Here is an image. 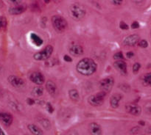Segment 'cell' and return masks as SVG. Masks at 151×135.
Segmentation results:
<instances>
[{
    "mask_svg": "<svg viewBox=\"0 0 151 135\" xmlns=\"http://www.w3.org/2000/svg\"><path fill=\"white\" fill-rule=\"evenodd\" d=\"M134 53L133 52V51H128V52L126 53L127 58L131 59V58H132V57H134Z\"/></svg>",
    "mask_w": 151,
    "mask_h": 135,
    "instance_id": "obj_33",
    "label": "cell"
},
{
    "mask_svg": "<svg viewBox=\"0 0 151 135\" xmlns=\"http://www.w3.org/2000/svg\"><path fill=\"white\" fill-rule=\"evenodd\" d=\"M76 70L80 74L83 76H91L97 70V64L90 58H83L78 62Z\"/></svg>",
    "mask_w": 151,
    "mask_h": 135,
    "instance_id": "obj_1",
    "label": "cell"
},
{
    "mask_svg": "<svg viewBox=\"0 0 151 135\" xmlns=\"http://www.w3.org/2000/svg\"><path fill=\"white\" fill-rule=\"evenodd\" d=\"M0 120L6 126H9L11 125L13 122V117L9 113L1 112L0 113Z\"/></svg>",
    "mask_w": 151,
    "mask_h": 135,
    "instance_id": "obj_12",
    "label": "cell"
},
{
    "mask_svg": "<svg viewBox=\"0 0 151 135\" xmlns=\"http://www.w3.org/2000/svg\"><path fill=\"white\" fill-rule=\"evenodd\" d=\"M69 96L72 101L77 102L80 99V95L76 89H72L69 91Z\"/></svg>",
    "mask_w": 151,
    "mask_h": 135,
    "instance_id": "obj_20",
    "label": "cell"
},
{
    "mask_svg": "<svg viewBox=\"0 0 151 135\" xmlns=\"http://www.w3.org/2000/svg\"><path fill=\"white\" fill-rule=\"evenodd\" d=\"M51 21L53 27H54V29L57 32H62L66 30V28H67L68 23L65 20L64 18H63L60 16H58V15L53 16L52 17Z\"/></svg>",
    "mask_w": 151,
    "mask_h": 135,
    "instance_id": "obj_3",
    "label": "cell"
},
{
    "mask_svg": "<svg viewBox=\"0 0 151 135\" xmlns=\"http://www.w3.org/2000/svg\"><path fill=\"white\" fill-rule=\"evenodd\" d=\"M125 109L129 114L134 116H139L142 112V109L139 106L134 104H128L125 106Z\"/></svg>",
    "mask_w": 151,
    "mask_h": 135,
    "instance_id": "obj_9",
    "label": "cell"
},
{
    "mask_svg": "<svg viewBox=\"0 0 151 135\" xmlns=\"http://www.w3.org/2000/svg\"><path fill=\"white\" fill-rule=\"evenodd\" d=\"M0 135H5V134H4V132H3V131L1 130V128H0Z\"/></svg>",
    "mask_w": 151,
    "mask_h": 135,
    "instance_id": "obj_37",
    "label": "cell"
},
{
    "mask_svg": "<svg viewBox=\"0 0 151 135\" xmlns=\"http://www.w3.org/2000/svg\"><path fill=\"white\" fill-rule=\"evenodd\" d=\"M69 52L75 57H78L83 54V48L79 44H72L69 48Z\"/></svg>",
    "mask_w": 151,
    "mask_h": 135,
    "instance_id": "obj_11",
    "label": "cell"
},
{
    "mask_svg": "<svg viewBox=\"0 0 151 135\" xmlns=\"http://www.w3.org/2000/svg\"><path fill=\"white\" fill-rule=\"evenodd\" d=\"M119 27H120L122 29H128V28H129L128 27V25L125 22H124L123 21H122L119 23Z\"/></svg>",
    "mask_w": 151,
    "mask_h": 135,
    "instance_id": "obj_29",
    "label": "cell"
},
{
    "mask_svg": "<svg viewBox=\"0 0 151 135\" xmlns=\"http://www.w3.org/2000/svg\"><path fill=\"white\" fill-rule=\"evenodd\" d=\"M114 4H121L122 1H112Z\"/></svg>",
    "mask_w": 151,
    "mask_h": 135,
    "instance_id": "obj_35",
    "label": "cell"
},
{
    "mask_svg": "<svg viewBox=\"0 0 151 135\" xmlns=\"http://www.w3.org/2000/svg\"><path fill=\"white\" fill-rule=\"evenodd\" d=\"M106 95V92L101 91V92H97V93L91 95L88 98V102L91 106H93V107H99V106H101L103 104V102H104Z\"/></svg>",
    "mask_w": 151,
    "mask_h": 135,
    "instance_id": "obj_4",
    "label": "cell"
},
{
    "mask_svg": "<svg viewBox=\"0 0 151 135\" xmlns=\"http://www.w3.org/2000/svg\"><path fill=\"white\" fill-rule=\"evenodd\" d=\"M69 12H70L71 16L75 20H81L85 16L86 10L85 7L81 4L75 3L72 4L69 7Z\"/></svg>",
    "mask_w": 151,
    "mask_h": 135,
    "instance_id": "obj_2",
    "label": "cell"
},
{
    "mask_svg": "<svg viewBox=\"0 0 151 135\" xmlns=\"http://www.w3.org/2000/svg\"><path fill=\"white\" fill-rule=\"evenodd\" d=\"M35 101L33 98H28L27 99V104H29V105H33V104H35Z\"/></svg>",
    "mask_w": 151,
    "mask_h": 135,
    "instance_id": "obj_31",
    "label": "cell"
},
{
    "mask_svg": "<svg viewBox=\"0 0 151 135\" xmlns=\"http://www.w3.org/2000/svg\"><path fill=\"white\" fill-rule=\"evenodd\" d=\"M63 60H64V61L68 62V63H71V62L72 61V57H71L70 56H68V55H64V57H63Z\"/></svg>",
    "mask_w": 151,
    "mask_h": 135,
    "instance_id": "obj_32",
    "label": "cell"
},
{
    "mask_svg": "<svg viewBox=\"0 0 151 135\" xmlns=\"http://www.w3.org/2000/svg\"><path fill=\"white\" fill-rule=\"evenodd\" d=\"M28 129L29 131L33 135H43V131L40 129L38 126H37L35 124H29L28 125Z\"/></svg>",
    "mask_w": 151,
    "mask_h": 135,
    "instance_id": "obj_18",
    "label": "cell"
},
{
    "mask_svg": "<svg viewBox=\"0 0 151 135\" xmlns=\"http://www.w3.org/2000/svg\"><path fill=\"white\" fill-rule=\"evenodd\" d=\"M139 36L138 35H131L126 37L123 41V44L128 46H134L139 42Z\"/></svg>",
    "mask_w": 151,
    "mask_h": 135,
    "instance_id": "obj_8",
    "label": "cell"
},
{
    "mask_svg": "<svg viewBox=\"0 0 151 135\" xmlns=\"http://www.w3.org/2000/svg\"><path fill=\"white\" fill-rule=\"evenodd\" d=\"M144 82L147 85H151V73H148L145 75L143 78Z\"/></svg>",
    "mask_w": 151,
    "mask_h": 135,
    "instance_id": "obj_23",
    "label": "cell"
},
{
    "mask_svg": "<svg viewBox=\"0 0 151 135\" xmlns=\"http://www.w3.org/2000/svg\"><path fill=\"white\" fill-rule=\"evenodd\" d=\"M47 111L49 112L50 113H52L54 112V108H53L52 105L51 104V103L48 102L47 104Z\"/></svg>",
    "mask_w": 151,
    "mask_h": 135,
    "instance_id": "obj_28",
    "label": "cell"
},
{
    "mask_svg": "<svg viewBox=\"0 0 151 135\" xmlns=\"http://www.w3.org/2000/svg\"><path fill=\"white\" fill-rule=\"evenodd\" d=\"M114 60H116L117 61L123 60L124 55L123 54H122V51H118V52H116V54H114Z\"/></svg>",
    "mask_w": 151,
    "mask_h": 135,
    "instance_id": "obj_24",
    "label": "cell"
},
{
    "mask_svg": "<svg viewBox=\"0 0 151 135\" xmlns=\"http://www.w3.org/2000/svg\"><path fill=\"white\" fill-rule=\"evenodd\" d=\"M139 123L140 125H142V126H144V125H145V122L144 121H139Z\"/></svg>",
    "mask_w": 151,
    "mask_h": 135,
    "instance_id": "obj_38",
    "label": "cell"
},
{
    "mask_svg": "<svg viewBox=\"0 0 151 135\" xmlns=\"http://www.w3.org/2000/svg\"><path fill=\"white\" fill-rule=\"evenodd\" d=\"M38 122L40 123V124L46 129H50L51 127V123H50V120H47L46 118H39Z\"/></svg>",
    "mask_w": 151,
    "mask_h": 135,
    "instance_id": "obj_22",
    "label": "cell"
},
{
    "mask_svg": "<svg viewBox=\"0 0 151 135\" xmlns=\"http://www.w3.org/2000/svg\"><path fill=\"white\" fill-rule=\"evenodd\" d=\"M32 94L35 97H41L44 94V89L41 86L35 87L33 88V90H32Z\"/></svg>",
    "mask_w": 151,
    "mask_h": 135,
    "instance_id": "obj_21",
    "label": "cell"
},
{
    "mask_svg": "<svg viewBox=\"0 0 151 135\" xmlns=\"http://www.w3.org/2000/svg\"><path fill=\"white\" fill-rule=\"evenodd\" d=\"M122 95L119 93H115L112 95L110 98V104L112 108L116 109L119 105L121 99H122Z\"/></svg>",
    "mask_w": 151,
    "mask_h": 135,
    "instance_id": "obj_13",
    "label": "cell"
},
{
    "mask_svg": "<svg viewBox=\"0 0 151 135\" xmlns=\"http://www.w3.org/2000/svg\"><path fill=\"white\" fill-rule=\"evenodd\" d=\"M89 131L91 135H102V129L97 123H91L89 125Z\"/></svg>",
    "mask_w": 151,
    "mask_h": 135,
    "instance_id": "obj_15",
    "label": "cell"
},
{
    "mask_svg": "<svg viewBox=\"0 0 151 135\" xmlns=\"http://www.w3.org/2000/svg\"><path fill=\"white\" fill-rule=\"evenodd\" d=\"M30 39L31 41H32V42L36 46H41L43 44V43H44L43 40L41 39L38 35H37L35 33H31Z\"/></svg>",
    "mask_w": 151,
    "mask_h": 135,
    "instance_id": "obj_19",
    "label": "cell"
},
{
    "mask_svg": "<svg viewBox=\"0 0 151 135\" xmlns=\"http://www.w3.org/2000/svg\"><path fill=\"white\" fill-rule=\"evenodd\" d=\"M66 135H78L76 132H70V133L67 134Z\"/></svg>",
    "mask_w": 151,
    "mask_h": 135,
    "instance_id": "obj_36",
    "label": "cell"
},
{
    "mask_svg": "<svg viewBox=\"0 0 151 135\" xmlns=\"http://www.w3.org/2000/svg\"><path fill=\"white\" fill-rule=\"evenodd\" d=\"M7 80H8L9 83L14 87L20 88L24 85V82L23 79L16 76H10Z\"/></svg>",
    "mask_w": 151,
    "mask_h": 135,
    "instance_id": "obj_10",
    "label": "cell"
},
{
    "mask_svg": "<svg viewBox=\"0 0 151 135\" xmlns=\"http://www.w3.org/2000/svg\"><path fill=\"white\" fill-rule=\"evenodd\" d=\"M7 25V21H6L5 18L0 16V29L4 28Z\"/></svg>",
    "mask_w": 151,
    "mask_h": 135,
    "instance_id": "obj_25",
    "label": "cell"
},
{
    "mask_svg": "<svg viewBox=\"0 0 151 135\" xmlns=\"http://www.w3.org/2000/svg\"><path fill=\"white\" fill-rule=\"evenodd\" d=\"M138 45L139 46H140L141 48H147V46H148V43H147V41H145V40H142V41H140L138 43Z\"/></svg>",
    "mask_w": 151,
    "mask_h": 135,
    "instance_id": "obj_26",
    "label": "cell"
},
{
    "mask_svg": "<svg viewBox=\"0 0 151 135\" xmlns=\"http://www.w3.org/2000/svg\"><path fill=\"white\" fill-rule=\"evenodd\" d=\"M26 10V7L24 6H22V5H17L16 7H10L9 9V13L11 15H19V14H22V13L25 11Z\"/></svg>",
    "mask_w": 151,
    "mask_h": 135,
    "instance_id": "obj_17",
    "label": "cell"
},
{
    "mask_svg": "<svg viewBox=\"0 0 151 135\" xmlns=\"http://www.w3.org/2000/svg\"><path fill=\"white\" fill-rule=\"evenodd\" d=\"M114 85V78L109 76V77L105 78L103 80L100 81V88L103 92H108L111 91Z\"/></svg>",
    "mask_w": 151,
    "mask_h": 135,
    "instance_id": "obj_6",
    "label": "cell"
},
{
    "mask_svg": "<svg viewBox=\"0 0 151 135\" xmlns=\"http://www.w3.org/2000/svg\"><path fill=\"white\" fill-rule=\"evenodd\" d=\"M53 52V47L48 45L41 51L35 53L33 57L35 60H46L50 57Z\"/></svg>",
    "mask_w": 151,
    "mask_h": 135,
    "instance_id": "obj_5",
    "label": "cell"
},
{
    "mask_svg": "<svg viewBox=\"0 0 151 135\" xmlns=\"http://www.w3.org/2000/svg\"><path fill=\"white\" fill-rule=\"evenodd\" d=\"M146 111L147 112L151 113V103H148V104L146 105Z\"/></svg>",
    "mask_w": 151,
    "mask_h": 135,
    "instance_id": "obj_34",
    "label": "cell"
},
{
    "mask_svg": "<svg viewBox=\"0 0 151 135\" xmlns=\"http://www.w3.org/2000/svg\"><path fill=\"white\" fill-rule=\"evenodd\" d=\"M114 66L118 71L121 72L122 73H126L127 72V64L123 60H119L116 61L114 63Z\"/></svg>",
    "mask_w": 151,
    "mask_h": 135,
    "instance_id": "obj_16",
    "label": "cell"
},
{
    "mask_svg": "<svg viewBox=\"0 0 151 135\" xmlns=\"http://www.w3.org/2000/svg\"><path fill=\"white\" fill-rule=\"evenodd\" d=\"M29 79H30L31 82H32L37 85H43L45 82V77L40 72H33V73H31Z\"/></svg>",
    "mask_w": 151,
    "mask_h": 135,
    "instance_id": "obj_7",
    "label": "cell"
},
{
    "mask_svg": "<svg viewBox=\"0 0 151 135\" xmlns=\"http://www.w3.org/2000/svg\"><path fill=\"white\" fill-rule=\"evenodd\" d=\"M140 68H141V65H140L139 63H134V65H133V72H134V73H137V72L139 70Z\"/></svg>",
    "mask_w": 151,
    "mask_h": 135,
    "instance_id": "obj_27",
    "label": "cell"
},
{
    "mask_svg": "<svg viewBox=\"0 0 151 135\" xmlns=\"http://www.w3.org/2000/svg\"><path fill=\"white\" fill-rule=\"evenodd\" d=\"M139 27V23L137 21L133 22L132 24H131V28H132V29H138Z\"/></svg>",
    "mask_w": 151,
    "mask_h": 135,
    "instance_id": "obj_30",
    "label": "cell"
},
{
    "mask_svg": "<svg viewBox=\"0 0 151 135\" xmlns=\"http://www.w3.org/2000/svg\"><path fill=\"white\" fill-rule=\"evenodd\" d=\"M46 89L47 92L52 95V96H55L58 92V88L55 84L52 81H48L46 83Z\"/></svg>",
    "mask_w": 151,
    "mask_h": 135,
    "instance_id": "obj_14",
    "label": "cell"
}]
</instances>
